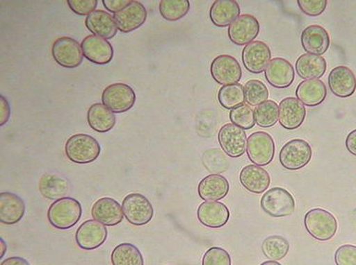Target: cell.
I'll list each match as a JSON object with an SVG mask.
<instances>
[{
	"instance_id": "1",
	"label": "cell",
	"mask_w": 356,
	"mask_h": 265,
	"mask_svg": "<svg viewBox=\"0 0 356 265\" xmlns=\"http://www.w3.org/2000/svg\"><path fill=\"white\" fill-rule=\"evenodd\" d=\"M82 212L79 201L72 197H64L49 206L47 216L51 227L58 230H67L79 222Z\"/></svg>"
},
{
	"instance_id": "2",
	"label": "cell",
	"mask_w": 356,
	"mask_h": 265,
	"mask_svg": "<svg viewBox=\"0 0 356 265\" xmlns=\"http://www.w3.org/2000/svg\"><path fill=\"white\" fill-rule=\"evenodd\" d=\"M65 153L69 160L75 164H90L100 155L101 146L90 135L76 134L67 140Z\"/></svg>"
},
{
	"instance_id": "3",
	"label": "cell",
	"mask_w": 356,
	"mask_h": 265,
	"mask_svg": "<svg viewBox=\"0 0 356 265\" xmlns=\"http://www.w3.org/2000/svg\"><path fill=\"white\" fill-rule=\"evenodd\" d=\"M304 225L312 237L321 241L334 238L339 228L337 218L323 209L309 210L304 218Z\"/></svg>"
},
{
	"instance_id": "4",
	"label": "cell",
	"mask_w": 356,
	"mask_h": 265,
	"mask_svg": "<svg viewBox=\"0 0 356 265\" xmlns=\"http://www.w3.org/2000/svg\"><path fill=\"white\" fill-rule=\"evenodd\" d=\"M261 206L269 216L282 218L293 214L296 210V202L287 189L275 187L265 192L261 197Z\"/></svg>"
},
{
	"instance_id": "5",
	"label": "cell",
	"mask_w": 356,
	"mask_h": 265,
	"mask_svg": "<svg viewBox=\"0 0 356 265\" xmlns=\"http://www.w3.org/2000/svg\"><path fill=\"white\" fill-rule=\"evenodd\" d=\"M313 157L311 145L304 139H292L282 148L280 162L288 171L300 170L307 166Z\"/></svg>"
},
{
	"instance_id": "6",
	"label": "cell",
	"mask_w": 356,
	"mask_h": 265,
	"mask_svg": "<svg viewBox=\"0 0 356 265\" xmlns=\"http://www.w3.org/2000/svg\"><path fill=\"white\" fill-rule=\"evenodd\" d=\"M122 209L129 223L136 227L147 225L154 216L152 203L141 194H131L124 197Z\"/></svg>"
},
{
	"instance_id": "7",
	"label": "cell",
	"mask_w": 356,
	"mask_h": 265,
	"mask_svg": "<svg viewBox=\"0 0 356 265\" xmlns=\"http://www.w3.org/2000/svg\"><path fill=\"white\" fill-rule=\"evenodd\" d=\"M275 142L266 132H254L247 139L246 153L254 165L267 166L275 157Z\"/></svg>"
},
{
	"instance_id": "8",
	"label": "cell",
	"mask_w": 356,
	"mask_h": 265,
	"mask_svg": "<svg viewBox=\"0 0 356 265\" xmlns=\"http://www.w3.org/2000/svg\"><path fill=\"white\" fill-rule=\"evenodd\" d=\"M102 101L103 105L113 113H124L134 108L136 103V94L129 85L116 83L104 89Z\"/></svg>"
},
{
	"instance_id": "9",
	"label": "cell",
	"mask_w": 356,
	"mask_h": 265,
	"mask_svg": "<svg viewBox=\"0 0 356 265\" xmlns=\"http://www.w3.org/2000/svg\"><path fill=\"white\" fill-rule=\"evenodd\" d=\"M51 54L59 66L69 69L81 66L84 58L81 45L75 39L67 36L54 41L51 46Z\"/></svg>"
},
{
	"instance_id": "10",
	"label": "cell",
	"mask_w": 356,
	"mask_h": 265,
	"mask_svg": "<svg viewBox=\"0 0 356 265\" xmlns=\"http://www.w3.org/2000/svg\"><path fill=\"white\" fill-rule=\"evenodd\" d=\"M210 74L213 79L223 87L238 84L243 77V70L238 60L228 54H222L213 60Z\"/></svg>"
},
{
	"instance_id": "11",
	"label": "cell",
	"mask_w": 356,
	"mask_h": 265,
	"mask_svg": "<svg viewBox=\"0 0 356 265\" xmlns=\"http://www.w3.org/2000/svg\"><path fill=\"white\" fill-rule=\"evenodd\" d=\"M218 139L223 152L229 157H241L246 152V132L235 124L227 123L223 126L220 130Z\"/></svg>"
},
{
	"instance_id": "12",
	"label": "cell",
	"mask_w": 356,
	"mask_h": 265,
	"mask_svg": "<svg viewBox=\"0 0 356 265\" xmlns=\"http://www.w3.org/2000/svg\"><path fill=\"white\" fill-rule=\"evenodd\" d=\"M108 238V230L102 223L95 219L83 223L75 234L78 248L84 250H95L103 246Z\"/></svg>"
},
{
	"instance_id": "13",
	"label": "cell",
	"mask_w": 356,
	"mask_h": 265,
	"mask_svg": "<svg viewBox=\"0 0 356 265\" xmlns=\"http://www.w3.org/2000/svg\"><path fill=\"white\" fill-rule=\"evenodd\" d=\"M261 32L259 20L251 15H243L236 18L228 28L231 42L236 46L248 45L254 42Z\"/></svg>"
},
{
	"instance_id": "14",
	"label": "cell",
	"mask_w": 356,
	"mask_h": 265,
	"mask_svg": "<svg viewBox=\"0 0 356 265\" xmlns=\"http://www.w3.org/2000/svg\"><path fill=\"white\" fill-rule=\"evenodd\" d=\"M271 49L262 41H254L244 46L243 51V63L244 67L253 74H259L265 71L271 62Z\"/></svg>"
},
{
	"instance_id": "15",
	"label": "cell",
	"mask_w": 356,
	"mask_h": 265,
	"mask_svg": "<svg viewBox=\"0 0 356 265\" xmlns=\"http://www.w3.org/2000/svg\"><path fill=\"white\" fill-rule=\"evenodd\" d=\"M81 48L85 58L98 66H104L113 61V46L106 39L96 35H88L83 39Z\"/></svg>"
},
{
	"instance_id": "16",
	"label": "cell",
	"mask_w": 356,
	"mask_h": 265,
	"mask_svg": "<svg viewBox=\"0 0 356 265\" xmlns=\"http://www.w3.org/2000/svg\"><path fill=\"white\" fill-rule=\"evenodd\" d=\"M117 28L123 33L134 32L147 22V11L144 5L132 0L121 12L113 15Z\"/></svg>"
},
{
	"instance_id": "17",
	"label": "cell",
	"mask_w": 356,
	"mask_h": 265,
	"mask_svg": "<svg viewBox=\"0 0 356 265\" xmlns=\"http://www.w3.org/2000/svg\"><path fill=\"white\" fill-rule=\"evenodd\" d=\"M265 78L272 87L284 89L293 84L295 69L288 60L277 57L271 60L265 69Z\"/></svg>"
},
{
	"instance_id": "18",
	"label": "cell",
	"mask_w": 356,
	"mask_h": 265,
	"mask_svg": "<svg viewBox=\"0 0 356 265\" xmlns=\"http://www.w3.org/2000/svg\"><path fill=\"white\" fill-rule=\"evenodd\" d=\"M197 219L204 227L220 228L225 227L230 218V212L223 203L205 201L200 205Z\"/></svg>"
},
{
	"instance_id": "19",
	"label": "cell",
	"mask_w": 356,
	"mask_h": 265,
	"mask_svg": "<svg viewBox=\"0 0 356 265\" xmlns=\"http://www.w3.org/2000/svg\"><path fill=\"white\" fill-rule=\"evenodd\" d=\"M300 40L306 53L318 56L326 53L331 44L328 32L318 25H311L304 28Z\"/></svg>"
},
{
	"instance_id": "20",
	"label": "cell",
	"mask_w": 356,
	"mask_h": 265,
	"mask_svg": "<svg viewBox=\"0 0 356 265\" xmlns=\"http://www.w3.org/2000/svg\"><path fill=\"white\" fill-rule=\"evenodd\" d=\"M279 121L286 130H296L302 126L306 118V108L296 98L289 97L280 101Z\"/></svg>"
},
{
	"instance_id": "21",
	"label": "cell",
	"mask_w": 356,
	"mask_h": 265,
	"mask_svg": "<svg viewBox=\"0 0 356 265\" xmlns=\"http://www.w3.org/2000/svg\"><path fill=\"white\" fill-rule=\"evenodd\" d=\"M330 89L339 98H349L356 90V77L352 69L345 66L334 67L328 78Z\"/></svg>"
},
{
	"instance_id": "22",
	"label": "cell",
	"mask_w": 356,
	"mask_h": 265,
	"mask_svg": "<svg viewBox=\"0 0 356 265\" xmlns=\"http://www.w3.org/2000/svg\"><path fill=\"white\" fill-rule=\"evenodd\" d=\"M93 219L102 223L106 227L119 225L124 219L123 209L116 200L111 197H103L93 204L92 209Z\"/></svg>"
},
{
	"instance_id": "23",
	"label": "cell",
	"mask_w": 356,
	"mask_h": 265,
	"mask_svg": "<svg viewBox=\"0 0 356 265\" xmlns=\"http://www.w3.org/2000/svg\"><path fill=\"white\" fill-rule=\"evenodd\" d=\"M25 203L22 198L13 192L0 194V221L7 225H14L24 217Z\"/></svg>"
},
{
	"instance_id": "24",
	"label": "cell",
	"mask_w": 356,
	"mask_h": 265,
	"mask_svg": "<svg viewBox=\"0 0 356 265\" xmlns=\"http://www.w3.org/2000/svg\"><path fill=\"white\" fill-rule=\"evenodd\" d=\"M243 188L254 194H261L268 189L271 178L268 171L258 165L245 166L240 173Z\"/></svg>"
},
{
	"instance_id": "25",
	"label": "cell",
	"mask_w": 356,
	"mask_h": 265,
	"mask_svg": "<svg viewBox=\"0 0 356 265\" xmlns=\"http://www.w3.org/2000/svg\"><path fill=\"white\" fill-rule=\"evenodd\" d=\"M85 25L93 35L104 39H113L117 35L115 19L108 12L95 10L86 17Z\"/></svg>"
},
{
	"instance_id": "26",
	"label": "cell",
	"mask_w": 356,
	"mask_h": 265,
	"mask_svg": "<svg viewBox=\"0 0 356 265\" xmlns=\"http://www.w3.org/2000/svg\"><path fill=\"white\" fill-rule=\"evenodd\" d=\"M296 95L304 105L316 108L326 99L327 87L321 80H305L298 85Z\"/></svg>"
},
{
	"instance_id": "27",
	"label": "cell",
	"mask_w": 356,
	"mask_h": 265,
	"mask_svg": "<svg viewBox=\"0 0 356 265\" xmlns=\"http://www.w3.org/2000/svg\"><path fill=\"white\" fill-rule=\"evenodd\" d=\"M241 7L235 0H217L212 4L209 17L216 27L225 28L241 17Z\"/></svg>"
},
{
	"instance_id": "28",
	"label": "cell",
	"mask_w": 356,
	"mask_h": 265,
	"mask_svg": "<svg viewBox=\"0 0 356 265\" xmlns=\"http://www.w3.org/2000/svg\"><path fill=\"white\" fill-rule=\"evenodd\" d=\"M229 189V182L220 175L207 176L197 187L199 196L204 201H219L227 196Z\"/></svg>"
},
{
	"instance_id": "29",
	"label": "cell",
	"mask_w": 356,
	"mask_h": 265,
	"mask_svg": "<svg viewBox=\"0 0 356 265\" xmlns=\"http://www.w3.org/2000/svg\"><path fill=\"white\" fill-rule=\"evenodd\" d=\"M70 189V182L62 176L45 173L39 179L38 189L41 196L51 201L66 197Z\"/></svg>"
},
{
	"instance_id": "30",
	"label": "cell",
	"mask_w": 356,
	"mask_h": 265,
	"mask_svg": "<svg viewBox=\"0 0 356 265\" xmlns=\"http://www.w3.org/2000/svg\"><path fill=\"white\" fill-rule=\"evenodd\" d=\"M88 123L95 132H110L116 124V117L111 109L103 103H95L88 110Z\"/></svg>"
},
{
	"instance_id": "31",
	"label": "cell",
	"mask_w": 356,
	"mask_h": 265,
	"mask_svg": "<svg viewBox=\"0 0 356 265\" xmlns=\"http://www.w3.org/2000/svg\"><path fill=\"white\" fill-rule=\"evenodd\" d=\"M326 69V60L314 54H302L296 63V72L304 80L319 79L323 76Z\"/></svg>"
},
{
	"instance_id": "32",
	"label": "cell",
	"mask_w": 356,
	"mask_h": 265,
	"mask_svg": "<svg viewBox=\"0 0 356 265\" xmlns=\"http://www.w3.org/2000/svg\"><path fill=\"white\" fill-rule=\"evenodd\" d=\"M113 265H145L144 257L134 244L124 243L117 246L111 252Z\"/></svg>"
},
{
	"instance_id": "33",
	"label": "cell",
	"mask_w": 356,
	"mask_h": 265,
	"mask_svg": "<svg viewBox=\"0 0 356 265\" xmlns=\"http://www.w3.org/2000/svg\"><path fill=\"white\" fill-rule=\"evenodd\" d=\"M261 251L267 259L275 262L280 261L289 253L290 243L287 239L282 236H269L262 243Z\"/></svg>"
},
{
	"instance_id": "34",
	"label": "cell",
	"mask_w": 356,
	"mask_h": 265,
	"mask_svg": "<svg viewBox=\"0 0 356 265\" xmlns=\"http://www.w3.org/2000/svg\"><path fill=\"white\" fill-rule=\"evenodd\" d=\"M191 2L188 0H162L159 3V12L163 19L175 22L188 14Z\"/></svg>"
},
{
	"instance_id": "35",
	"label": "cell",
	"mask_w": 356,
	"mask_h": 265,
	"mask_svg": "<svg viewBox=\"0 0 356 265\" xmlns=\"http://www.w3.org/2000/svg\"><path fill=\"white\" fill-rule=\"evenodd\" d=\"M228 155L223 151L215 148L205 151L202 161L205 169L212 175H220L229 168Z\"/></svg>"
},
{
	"instance_id": "36",
	"label": "cell",
	"mask_w": 356,
	"mask_h": 265,
	"mask_svg": "<svg viewBox=\"0 0 356 265\" xmlns=\"http://www.w3.org/2000/svg\"><path fill=\"white\" fill-rule=\"evenodd\" d=\"M218 100L220 105L228 110L229 109L232 110L238 106L244 105V101H245L244 87L240 84L225 85L219 90Z\"/></svg>"
},
{
	"instance_id": "37",
	"label": "cell",
	"mask_w": 356,
	"mask_h": 265,
	"mask_svg": "<svg viewBox=\"0 0 356 265\" xmlns=\"http://www.w3.org/2000/svg\"><path fill=\"white\" fill-rule=\"evenodd\" d=\"M280 117V108L274 101L268 100L254 109L256 123L262 128L275 126Z\"/></svg>"
},
{
	"instance_id": "38",
	"label": "cell",
	"mask_w": 356,
	"mask_h": 265,
	"mask_svg": "<svg viewBox=\"0 0 356 265\" xmlns=\"http://www.w3.org/2000/svg\"><path fill=\"white\" fill-rule=\"evenodd\" d=\"M244 94L249 105L259 106L268 101L269 91L261 80H250L244 85Z\"/></svg>"
},
{
	"instance_id": "39",
	"label": "cell",
	"mask_w": 356,
	"mask_h": 265,
	"mask_svg": "<svg viewBox=\"0 0 356 265\" xmlns=\"http://www.w3.org/2000/svg\"><path fill=\"white\" fill-rule=\"evenodd\" d=\"M230 121L243 130L253 128L256 124L254 111L249 105H241L232 109L229 113Z\"/></svg>"
},
{
	"instance_id": "40",
	"label": "cell",
	"mask_w": 356,
	"mask_h": 265,
	"mask_svg": "<svg viewBox=\"0 0 356 265\" xmlns=\"http://www.w3.org/2000/svg\"><path fill=\"white\" fill-rule=\"evenodd\" d=\"M202 265H231V257L225 249L214 246L205 252Z\"/></svg>"
},
{
	"instance_id": "41",
	"label": "cell",
	"mask_w": 356,
	"mask_h": 265,
	"mask_svg": "<svg viewBox=\"0 0 356 265\" xmlns=\"http://www.w3.org/2000/svg\"><path fill=\"white\" fill-rule=\"evenodd\" d=\"M298 7L308 17H318L326 10L327 0H298Z\"/></svg>"
},
{
	"instance_id": "42",
	"label": "cell",
	"mask_w": 356,
	"mask_h": 265,
	"mask_svg": "<svg viewBox=\"0 0 356 265\" xmlns=\"http://www.w3.org/2000/svg\"><path fill=\"white\" fill-rule=\"evenodd\" d=\"M334 262L337 265H356V246L352 244L340 246L335 251Z\"/></svg>"
},
{
	"instance_id": "43",
	"label": "cell",
	"mask_w": 356,
	"mask_h": 265,
	"mask_svg": "<svg viewBox=\"0 0 356 265\" xmlns=\"http://www.w3.org/2000/svg\"><path fill=\"white\" fill-rule=\"evenodd\" d=\"M67 6L75 15L80 17H86V15L92 14L95 11L97 7V0H67Z\"/></svg>"
},
{
	"instance_id": "44",
	"label": "cell",
	"mask_w": 356,
	"mask_h": 265,
	"mask_svg": "<svg viewBox=\"0 0 356 265\" xmlns=\"http://www.w3.org/2000/svg\"><path fill=\"white\" fill-rule=\"evenodd\" d=\"M131 1L132 0H103L102 3L108 12L115 15L131 4Z\"/></svg>"
},
{
	"instance_id": "45",
	"label": "cell",
	"mask_w": 356,
	"mask_h": 265,
	"mask_svg": "<svg viewBox=\"0 0 356 265\" xmlns=\"http://www.w3.org/2000/svg\"><path fill=\"white\" fill-rule=\"evenodd\" d=\"M11 117V106L3 95L0 96V126H3L9 121Z\"/></svg>"
},
{
	"instance_id": "46",
	"label": "cell",
	"mask_w": 356,
	"mask_h": 265,
	"mask_svg": "<svg viewBox=\"0 0 356 265\" xmlns=\"http://www.w3.org/2000/svg\"><path fill=\"white\" fill-rule=\"evenodd\" d=\"M346 148L350 154L356 157V129L350 132L346 139Z\"/></svg>"
},
{
	"instance_id": "47",
	"label": "cell",
	"mask_w": 356,
	"mask_h": 265,
	"mask_svg": "<svg viewBox=\"0 0 356 265\" xmlns=\"http://www.w3.org/2000/svg\"><path fill=\"white\" fill-rule=\"evenodd\" d=\"M1 265H30L27 259L22 258V257H11L4 259L1 262Z\"/></svg>"
},
{
	"instance_id": "48",
	"label": "cell",
	"mask_w": 356,
	"mask_h": 265,
	"mask_svg": "<svg viewBox=\"0 0 356 265\" xmlns=\"http://www.w3.org/2000/svg\"><path fill=\"white\" fill-rule=\"evenodd\" d=\"M0 241H1V243H0V248H1V255H0V258L2 259L7 251V243H5L3 238L0 239Z\"/></svg>"
},
{
	"instance_id": "49",
	"label": "cell",
	"mask_w": 356,
	"mask_h": 265,
	"mask_svg": "<svg viewBox=\"0 0 356 265\" xmlns=\"http://www.w3.org/2000/svg\"><path fill=\"white\" fill-rule=\"evenodd\" d=\"M261 265H282L280 264V262H275V261H267L262 262Z\"/></svg>"
}]
</instances>
